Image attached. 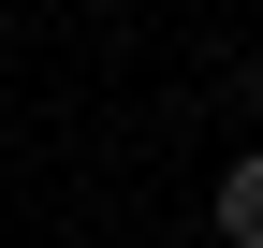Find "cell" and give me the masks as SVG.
<instances>
[{"label": "cell", "instance_id": "cell-1", "mask_svg": "<svg viewBox=\"0 0 263 248\" xmlns=\"http://www.w3.org/2000/svg\"><path fill=\"white\" fill-rule=\"evenodd\" d=\"M205 219H219V248H263V146H234V161H219Z\"/></svg>", "mask_w": 263, "mask_h": 248}]
</instances>
